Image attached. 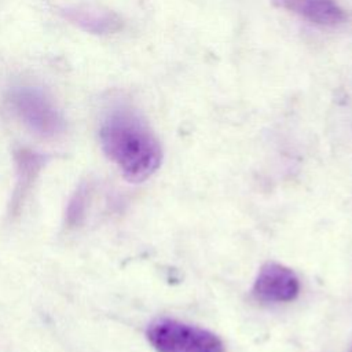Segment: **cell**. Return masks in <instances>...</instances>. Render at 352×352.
Wrapping results in <instances>:
<instances>
[{
    "label": "cell",
    "mask_w": 352,
    "mask_h": 352,
    "mask_svg": "<svg viewBox=\"0 0 352 352\" xmlns=\"http://www.w3.org/2000/svg\"><path fill=\"white\" fill-rule=\"evenodd\" d=\"M99 133L106 155L129 182H143L158 169L161 146L147 124L132 110H113Z\"/></svg>",
    "instance_id": "6da1fadb"
},
{
    "label": "cell",
    "mask_w": 352,
    "mask_h": 352,
    "mask_svg": "<svg viewBox=\"0 0 352 352\" xmlns=\"http://www.w3.org/2000/svg\"><path fill=\"white\" fill-rule=\"evenodd\" d=\"M147 338L158 352H223V344L213 333L175 319L153 322Z\"/></svg>",
    "instance_id": "7a4b0ae2"
},
{
    "label": "cell",
    "mask_w": 352,
    "mask_h": 352,
    "mask_svg": "<svg viewBox=\"0 0 352 352\" xmlns=\"http://www.w3.org/2000/svg\"><path fill=\"white\" fill-rule=\"evenodd\" d=\"M12 103L21 117L36 131L52 135L60 126V118L52 103L34 88H19L12 94Z\"/></svg>",
    "instance_id": "3957f363"
},
{
    "label": "cell",
    "mask_w": 352,
    "mask_h": 352,
    "mask_svg": "<svg viewBox=\"0 0 352 352\" xmlns=\"http://www.w3.org/2000/svg\"><path fill=\"white\" fill-rule=\"evenodd\" d=\"M300 282L296 274L276 263L261 267L254 285L253 294L264 302H286L297 297Z\"/></svg>",
    "instance_id": "277c9868"
},
{
    "label": "cell",
    "mask_w": 352,
    "mask_h": 352,
    "mask_svg": "<svg viewBox=\"0 0 352 352\" xmlns=\"http://www.w3.org/2000/svg\"><path fill=\"white\" fill-rule=\"evenodd\" d=\"M300 18L322 26H334L345 21L346 12L337 0H278Z\"/></svg>",
    "instance_id": "5b68a950"
}]
</instances>
